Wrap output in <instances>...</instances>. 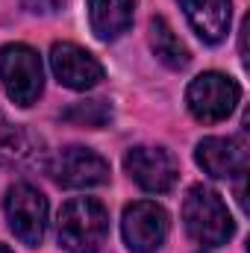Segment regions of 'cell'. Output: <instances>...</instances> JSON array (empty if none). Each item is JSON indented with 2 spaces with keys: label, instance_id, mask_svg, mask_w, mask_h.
Returning a JSON list of instances; mask_svg holds the SVG:
<instances>
[{
  "label": "cell",
  "instance_id": "1",
  "mask_svg": "<svg viewBox=\"0 0 250 253\" xmlns=\"http://www.w3.org/2000/svg\"><path fill=\"white\" fill-rule=\"evenodd\" d=\"M59 245L71 253H94L109 233V212L94 197L68 200L56 221Z\"/></svg>",
  "mask_w": 250,
  "mask_h": 253
},
{
  "label": "cell",
  "instance_id": "2",
  "mask_svg": "<svg viewBox=\"0 0 250 253\" xmlns=\"http://www.w3.org/2000/svg\"><path fill=\"white\" fill-rule=\"evenodd\" d=\"M183 221H186L188 236L203 245V248H218L227 245L236 233V224L230 218L227 203L221 194L206 186H191L183 203Z\"/></svg>",
  "mask_w": 250,
  "mask_h": 253
},
{
  "label": "cell",
  "instance_id": "3",
  "mask_svg": "<svg viewBox=\"0 0 250 253\" xmlns=\"http://www.w3.org/2000/svg\"><path fill=\"white\" fill-rule=\"evenodd\" d=\"M0 83L12 103L33 106L44 88V68L39 53L27 44L0 47Z\"/></svg>",
  "mask_w": 250,
  "mask_h": 253
},
{
  "label": "cell",
  "instance_id": "4",
  "mask_svg": "<svg viewBox=\"0 0 250 253\" xmlns=\"http://www.w3.org/2000/svg\"><path fill=\"white\" fill-rule=\"evenodd\" d=\"M239 97H242L239 83L218 71H206V74L194 77L186 91L188 112L203 124H218V121L230 118Z\"/></svg>",
  "mask_w": 250,
  "mask_h": 253
},
{
  "label": "cell",
  "instance_id": "5",
  "mask_svg": "<svg viewBox=\"0 0 250 253\" xmlns=\"http://www.w3.org/2000/svg\"><path fill=\"white\" fill-rule=\"evenodd\" d=\"M6 221L18 242L39 248L47 230V197L30 183H18L6 191Z\"/></svg>",
  "mask_w": 250,
  "mask_h": 253
},
{
  "label": "cell",
  "instance_id": "6",
  "mask_svg": "<svg viewBox=\"0 0 250 253\" xmlns=\"http://www.w3.org/2000/svg\"><path fill=\"white\" fill-rule=\"evenodd\" d=\"M171 230L168 212L153 200H135L124 209L121 233L132 253H156Z\"/></svg>",
  "mask_w": 250,
  "mask_h": 253
},
{
  "label": "cell",
  "instance_id": "7",
  "mask_svg": "<svg viewBox=\"0 0 250 253\" xmlns=\"http://www.w3.org/2000/svg\"><path fill=\"white\" fill-rule=\"evenodd\" d=\"M124 168L141 189L153 194L171 191L180 177V165L165 147H132L124 156Z\"/></svg>",
  "mask_w": 250,
  "mask_h": 253
},
{
  "label": "cell",
  "instance_id": "8",
  "mask_svg": "<svg viewBox=\"0 0 250 253\" xmlns=\"http://www.w3.org/2000/svg\"><path fill=\"white\" fill-rule=\"evenodd\" d=\"M53 180L65 189H91L109 180V162L88 147H65L53 162Z\"/></svg>",
  "mask_w": 250,
  "mask_h": 253
},
{
  "label": "cell",
  "instance_id": "9",
  "mask_svg": "<svg viewBox=\"0 0 250 253\" xmlns=\"http://www.w3.org/2000/svg\"><path fill=\"white\" fill-rule=\"evenodd\" d=\"M50 68L56 74V80L62 83L65 88L74 91H85L94 88L103 80V65L97 62L88 50L71 44V42H59L50 50Z\"/></svg>",
  "mask_w": 250,
  "mask_h": 253
},
{
  "label": "cell",
  "instance_id": "10",
  "mask_svg": "<svg viewBox=\"0 0 250 253\" xmlns=\"http://www.w3.org/2000/svg\"><path fill=\"white\" fill-rule=\"evenodd\" d=\"M194 159L215 180L245 177V171H248V141L245 138H215L212 135V138H203L197 144Z\"/></svg>",
  "mask_w": 250,
  "mask_h": 253
},
{
  "label": "cell",
  "instance_id": "11",
  "mask_svg": "<svg viewBox=\"0 0 250 253\" xmlns=\"http://www.w3.org/2000/svg\"><path fill=\"white\" fill-rule=\"evenodd\" d=\"M180 6L186 9L188 24L206 44H218L230 33V0H180Z\"/></svg>",
  "mask_w": 250,
  "mask_h": 253
},
{
  "label": "cell",
  "instance_id": "12",
  "mask_svg": "<svg viewBox=\"0 0 250 253\" xmlns=\"http://www.w3.org/2000/svg\"><path fill=\"white\" fill-rule=\"evenodd\" d=\"M91 30L100 42H112L132 24V0H88Z\"/></svg>",
  "mask_w": 250,
  "mask_h": 253
},
{
  "label": "cell",
  "instance_id": "13",
  "mask_svg": "<svg viewBox=\"0 0 250 253\" xmlns=\"http://www.w3.org/2000/svg\"><path fill=\"white\" fill-rule=\"evenodd\" d=\"M150 47H153V53H156L159 62L168 65V68H174V71H183V68L191 62L188 47L174 36L171 24H168L165 18H153V21H150Z\"/></svg>",
  "mask_w": 250,
  "mask_h": 253
},
{
  "label": "cell",
  "instance_id": "14",
  "mask_svg": "<svg viewBox=\"0 0 250 253\" xmlns=\"http://www.w3.org/2000/svg\"><path fill=\"white\" fill-rule=\"evenodd\" d=\"M62 121L77 126H88V129H100V126H106L112 121V106H109V100H80V103L65 109Z\"/></svg>",
  "mask_w": 250,
  "mask_h": 253
},
{
  "label": "cell",
  "instance_id": "15",
  "mask_svg": "<svg viewBox=\"0 0 250 253\" xmlns=\"http://www.w3.org/2000/svg\"><path fill=\"white\" fill-rule=\"evenodd\" d=\"M24 132L18 126H12L6 121V115L0 112V159L3 162H15L24 153Z\"/></svg>",
  "mask_w": 250,
  "mask_h": 253
},
{
  "label": "cell",
  "instance_id": "16",
  "mask_svg": "<svg viewBox=\"0 0 250 253\" xmlns=\"http://www.w3.org/2000/svg\"><path fill=\"white\" fill-rule=\"evenodd\" d=\"M62 3H65V0H24V6H27L30 12H42V15H47V12H56Z\"/></svg>",
  "mask_w": 250,
  "mask_h": 253
},
{
  "label": "cell",
  "instance_id": "17",
  "mask_svg": "<svg viewBox=\"0 0 250 253\" xmlns=\"http://www.w3.org/2000/svg\"><path fill=\"white\" fill-rule=\"evenodd\" d=\"M0 253H12V251H9V248H3V245H0Z\"/></svg>",
  "mask_w": 250,
  "mask_h": 253
}]
</instances>
